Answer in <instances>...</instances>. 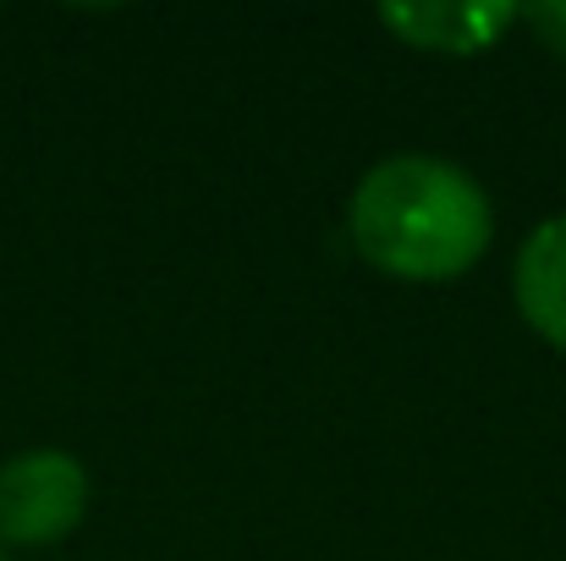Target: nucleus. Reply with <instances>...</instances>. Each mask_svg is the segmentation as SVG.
I'll use <instances>...</instances> for the list:
<instances>
[{"mask_svg": "<svg viewBox=\"0 0 566 561\" xmlns=\"http://www.w3.org/2000/svg\"><path fill=\"white\" fill-rule=\"evenodd\" d=\"M0 561H6V546H0Z\"/></svg>", "mask_w": 566, "mask_h": 561, "instance_id": "423d86ee", "label": "nucleus"}, {"mask_svg": "<svg viewBox=\"0 0 566 561\" xmlns=\"http://www.w3.org/2000/svg\"><path fill=\"white\" fill-rule=\"evenodd\" d=\"M379 22L390 33H401L418 50H446V55H479L501 39L506 22H517V6H385Z\"/></svg>", "mask_w": 566, "mask_h": 561, "instance_id": "20e7f679", "label": "nucleus"}, {"mask_svg": "<svg viewBox=\"0 0 566 561\" xmlns=\"http://www.w3.org/2000/svg\"><path fill=\"white\" fill-rule=\"evenodd\" d=\"M353 248L364 264L396 281H457L495 237L484 187L440 155H390L364 172L347 209Z\"/></svg>", "mask_w": 566, "mask_h": 561, "instance_id": "f257e3e1", "label": "nucleus"}, {"mask_svg": "<svg viewBox=\"0 0 566 561\" xmlns=\"http://www.w3.org/2000/svg\"><path fill=\"white\" fill-rule=\"evenodd\" d=\"M88 512V468L72 451L39 446L0 468V546H55Z\"/></svg>", "mask_w": 566, "mask_h": 561, "instance_id": "f03ea898", "label": "nucleus"}, {"mask_svg": "<svg viewBox=\"0 0 566 561\" xmlns=\"http://www.w3.org/2000/svg\"><path fill=\"white\" fill-rule=\"evenodd\" d=\"M512 292L523 320L566 353V215H551L528 231L512 270Z\"/></svg>", "mask_w": 566, "mask_h": 561, "instance_id": "7ed1b4c3", "label": "nucleus"}, {"mask_svg": "<svg viewBox=\"0 0 566 561\" xmlns=\"http://www.w3.org/2000/svg\"><path fill=\"white\" fill-rule=\"evenodd\" d=\"M517 22H528L539 33L545 50L566 55V0H545V6H517Z\"/></svg>", "mask_w": 566, "mask_h": 561, "instance_id": "39448f33", "label": "nucleus"}]
</instances>
